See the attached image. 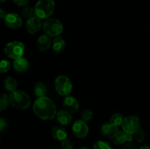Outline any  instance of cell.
<instances>
[{
    "instance_id": "obj_1",
    "label": "cell",
    "mask_w": 150,
    "mask_h": 149,
    "mask_svg": "<svg viewBox=\"0 0 150 149\" xmlns=\"http://www.w3.org/2000/svg\"><path fill=\"white\" fill-rule=\"evenodd\" d=\"M35 115L42 120H51L57 115V108L51 99L46 96L39 97L33 105Z\"/></svg>"
},
{
    "instance_id": "obj_2",
    "label": "cell",
    "mask_w": 150,
    "mask_h": 149,
    "mask_svg": "<svg viewBox=\"0 0 150 149\" xmlns=\"http://www.w3.org/2000/svg\"><path fill=\"white\" fill-rule=\"evenodd\" d=\"M12 106L18 110H25L30 105V99L26 93L22 91H14L9 96Z\"/></svg>"
},
{
    "instance_id": "obj_3",
    "label": "cell",
    "mask_w": 150,
    "mask_h": 149,
    "mask_svg": "<svg viewBox=\"0 0 150 149\" xmlns=\"http://www.w3.org/2000/svg\"><path fill=\"white\" fill-rule=\"evenodd\" d=\"M54 0H39L35 7L36 16L40 19L48 18L54 13Z\"/></svg>"
},
{
    "instance_id": "obj_4",
    "label": "cell",
    "mask_w": 150,
    "mask_h": 149,
    "mask_svg": "<svg viewBox=\"0 0 150 149\" xmlns=\"http://www.w3.org/2000/svg\"><path fill=\"white\" fill-rule=\"evenodd\" d=\"M45 34L50 37H58L62 32L63 26L61 22L55 18H48L42 23Z\"/></svg>"
},
{
    "instance_id": "obj_5",
    "label": "cell",
    "mask_w": 150,
    "mask_h": 149,
    "mask_svg": "<svg viewBox=\"0 0 150 149\" xmlns=\"http://www.w3.org/2000/svg\"><path fill=\"white\" fill-rule=\"evenodd\" d=\"M24 45L19 41H13L4 47V53L9 58L17 59L21 58L24 53Z\"/></svg>"
},
{
    "instance_id": "obj_6",
    "label": "cell",
    "mask_w": 150,
    "mask_h": 149,
    "mask_svg": "<svg viewBox=\"0 0 150 149\" xmlns=\"http://www.w3.org/2000/svg\"><path fill=\"white\" fill-rule=\"evenodd\" d=\"M55 89L59 94L68 96L72 91L73 85L68 77L64 75H59L55 80Z\"/></svg>"
},
{
    "instance_id": "obj_7",
    "label": "cell",
    "mask_w": 150,
    "mask_h": 149,
    "mask_svg": "<svg viewBox=\"0 0 150 149\" xmlns=\"http://www.w3.org/2000/svg\"><path fill=\"white\" fill-rule=\"evenodd\" d=\"M122 127L126 133L133 134L140 127L139 118L136 115H128L123 120Z\"/></svg>"
},
{
    "instance_id": "obj_8",
    "label": "cell",
    "mask_w": 150,
    "mask_h": 149,
    "mask_svg": "<svg viewBox=\"0 0 150 149\" xmlns=\"http://www.w3.org/2000/svg\"><path fill=\"white\" fill-rule=\"evenodd\" d=\"M73 133L78 138H84L89 133V127L83 120H78L73 124L72 127Z\"/></svg>"
},
{
    "instance_id": "obj_9",
    "label": "cell",
    "mask_w": 150,
    "mask_h": 149,
    "mask_svg": "<svg viewBox=\"0 0 150 149\" xmlns=\"http://www.w3.org/2000/svg\"><path fill=\"white\" fill-rule=\"evenodd\" d=\"M4 21L9 28L13 29H18L22 25L21 18L18 15L13 13H8L4 18Z\"/></svg>"
},
{
    "instance_id": "obj_10",
    "label": "cell",
    "mask_w": 150,
    "mask_h": 149,
    "mask_svg": "<svg viewBox=\"0 0 150 149\" xmlns=\"http://www.w3.org/2000/svg\"><path fill=\"white\" fill-rule=\"evenodd\" d=\"M63 105L65 108V110L68 111L70 113H75L79 109V102L76 98L72 96H65L63 101Z\"/></svg>"
},
{
    "instance_id": "obj_11",
    "label": "cell",
    "mask_w": 150,
    "mask_h": 149,
    "mask_svg": "<svg viewBox=\"0 0 150 149\" xmlns=\"http://www.w3.org/2000/svg\"><path fill=\"white\" fill-rule=\"evenodd\" d=\"M26 28L28 33L31 34H35L40 31L41 28L40 18L38 16H35L33 18L28 19L26 23Z\"/></svg>"
},
{
    "instance_id": "obj_12",
    "label": "cell",
    "mask_w": 150,
    "mask_h": 149,
    "mask_svg": "<svg viewBox=\"0 0 150 149\" xmlns=\"http://www.w3.org/2000/svg\"><path fill=\"white\" fill-rule=\"evenodd\" d=\"M113 141L117 145H122L126 142H131L133 140V134L126 133L125 131H118L112 138Z\"/></svg>"
},
{
    "instance_id": "obj_13",
    "label": "cell",
    "mask_w": 150,
    "mask_h": 149,
    "mask_svg": "<svg viewBox=\"0 0 150 149\" xmlns=\"http://www.w3.org/2000/svg\"><path fill=\"white\" fill-rule=\"evenodd\" d=\"M51 39L49 35L42 34L39 37L37 42V47L40 51H45L51 46Z\"/></svg>"
},
{
    "instance_id": "obj_14",
    "label": "cell",
    "mask_w": 150,
    "mask_h": 149,
    "mask_svg": "<svg viewBox=\"0 0 150 149\" xmlns=\"http://www.w3.org/2000/svg\"><path fill=\"white\" fill-rule=\"evenodd\" d=\"M119 131L118 127L114 124H105L101 128V131H102V134L104 136L107 137H109V138H113L114 135H115L116 133Z\"/></svg>"
},
{
    "instance_id": "obj_15",
    "label": "cell",
    "mask_w": 150,
    "mask_h": 149,
    "mask_svg": "<svg viewBox=\"0 0 150 149\" xmlns=\"http://www.w3.org/2000/svg\"><path fill=\"white\" fill-rule=\"evenodd\" d=\"M57 119L62 125H69L72 121V116L68 111L60 110L57 113Z\"/></svg>"
},
{
    "instance_id": "obj_16",
    "label": "cell",
    "mask_w": 150,
    "mask_h": 149,
    "mask_svg": "<svg viewBox=\"0 0 150 149\" xmlns=\"http://www.w3.org/2000/svg\"><path fill=\"white\" fill-rule=\"evenodd\" d=\"M13 66H14L15 70L17 72H24L27 70L28 67H29V63L26 58H23V57H21L17 59H15Z\"/></svg>"
},
{
    "instance_id": "obj_17",
    "label": "cell",
    "mask_w": 150,
    "mask_h": 149,
    "mask_svg": "<svg viewBox=\"0 0 150 149\" xmlns=\"http://www.w3.org/2000/svg\"><path fill=\"white\" fill-rule=\"evenodd\" d=\"M51 135L55 140L62 141L67 138V132L66 130L62 127H55L51 130Z\"/></svg>"
},
{
    "instance_id": "obj_18",
    "label": "cell",
    "mask_w": 150,
    "mask_h": 149,
    "mask_svg": "<svg viewBox=\"0 0 150 149\" xmlns=\"http://www.w3.org/2000/svg\"><path fill=\"white\" fill-rule=\"evenodd\" d=\"M65 48V41L62 37H56L53 40V50L56 53H59L64 51Z\"/></svg>"
},
{
    "instance_id": "obj_19",
    "label": "cell",
    "mask_w": 150,
    "mask_h": 149,
    "mask_svg": "<svg viewBox=\"0 0 150 149\" xmlns=\"http://www.w3.org/2000/svg\"><path fill=\"white\" fill-rule=\"evenodd\" d=\"M47 93V89L45 85L42 82H38L34 86V93L38 97L45 96Z\"/></svg>"
},
{
    "instance_id": "obj_20",
    "label": "cell",
    "mask_w": 150,
    "mask_h": 149,
    "mask_svg": "<svg viewBox=\"0 0 150 149\" xmlns=\"http://www.w3.org/2000/svg\"><path fill=\"white\" fill-rule=\"evenodd\" d=\"M4 89H7L9 91H16V88H17V83H16V80L11 77H8L7 78L4 79Z\"/></svg>"
},
{
    "instance_id": "obj_21",
    "label": "cell",
    "mask_w": 150,
    "mask_h": 149,
    "mask_svg": "<svg viewBox=\"0 0 150 149\" xmlns=\"http://www.w3.org/2000/svg\"><path fill=\"white\" fill-rule=\"evenodd\" d=\"M10 102V97L6 93H1L0 96V110L3 111L8 107Z\"/></svg>"
},
{
    "instance_id": "obj_22",
    "label": "cell",
    "mask_w": 150,
    "mask_h": 149,
    "mask_svg": "<svg viewBox=\"0 0 150 149\" xmlns=\"http://www.w3.org/2000/svg\"><path fill=\"white\" fill-rule=\"evenodd\" d=\"M21 15L23 18L27 19L33 18L36 15L35 8L33 9L32 7H25V8H23L21 10Z\"/></svg>"
},
{
    "instance_id": "obj_23",
    "label": "cell",
    "mask_w": 150,
    "mask_h": 149,
    "mask_svg": "<svg viewBox=\"0 0 150 149\" xmlns=\"http://www.w3.org/2000/svg\"><path fill=\"white\" fill-rule=\"evenodd\" d=\"M123 120H124V118H123L122 115L121 114L115 113L111 116V119H110V123L114 124V125H116L117 126V127H119V126L122 124Z\"/></svg>"
},
{
    "instance_id": "obj_24",
    "label": "cell",
    "mask_w": 150,
    "mask_h": 149,
    "mask_svg": "<svg viewBox=\"0 0 150 149\" xmlns=\"http://www.w3.org/2000/svg\"><path fill=\"white\" fill-rule=\"evenodd\" d=\"M94 149H113L111 145L107 142L98 141L94 144Z\"/></svg>"
},
{
    "instance_id": "obj_25",
    "label": "cell",
    "mask_w": 150,
    "mask_h": 149,
    "mask_svg": "<svg viewBox=\"0 0 150 149\" xmlns=\"http://www.w3.org/2000/svg\"><path fill=\"white\" fill-rule=\"evenodd\" d=\"M92 116H93V112H92V111L89 109L84 110L81 113V118L83 121H85V122L89 121L90 120H92Z\"/></svg>"
},
{
    "instance_id": "obj_26",
    "label": "cell",
    "mask_w": 150,
    "mask_h": 149,
    "mask_svg": "<svg viewBox=\"0 0 150 149\" xmlns=\"http://www.w3.org/2000/svg\"><path fill=\"white\" fill-rule=\"evenodd\" d=\"M133 134H134L135 139L136 140V141L141 143V142H143L144 140L145 134L143 130L141 129L140 128H139Z\"/></svg>"
},
{
    "instance_id": "obj_27",
    "label": "cell",
    "mask_w": 150,
    "mask_h": 149,
    "mask_svg": "<svg viewBox=\"0 0 150 149\" xmlns=\"http://www.w3.org/2000/svg\"><path fill=\"white\" fill-rule=\"evenodd\" d=\"M10 63L8 61L6 60H2L1 61V64H0V72L1 73L7 72L10 70Z\"/></svg>"
},
{
    "instance_id": "obj_28",
    "label": "cell",
    "mask_w": 150,
    "mask_h": 149,
    "mask_svg": "<svg viewBox=\"0 0 150 149\" xmlns=\"http://www.w3.org/2000/svg\"><path fill=\"white\" fill-rule=\"evenodd\" d=\"M61 147L62 149H73V143L70 139H64L62 141Z\"/></svg>"
},
{
    "instance_id": "obj_29",
    "label": "cell",
    "mask_w": 150,
    "mask_h": 149,
    "mask_svg": "<svg viewBox=\"0 0 150 149\" xmlns=\"http://www.w3.org/2000/svg\"><path fill=\"white\" fill-rule=\"evenodd\" d=\"M7 127V120L4 119V118H0V131L2 132Z\"/></svg>"
},
{
    "instance_id": "obj_30",
    "label": "cell",
    "mask_w": 150,
    "mask_h": 149,
    "mask_svg": "<svg viewBox=\"0 0 150 149\" xmlns=\"http://www.w3.org/2000/svg\"><path fill=\"white\" fill-rule=\"evenodd\" d=\"M13 1H14L17 5L21 6V7H23V6L27 5L29 0H13Z\"/></svg>"
},
{
    "instance_id": "obj_31",
    "label": "cell",
    "mask_w": 150,
    "mask_h": 149,
    "mask_svg": "<svg viewBox=\"0 0 150 149\" xmlns=\"http://www.w3.org/2000/svg\"><path fill=\"white\" fill-rule=\"evenodd\" d=\"M122 149H137L136 148V145H133V143H126L125 145H124Z\"/></svg>"
},
{
    "instance_id": "obj_32",
    "label": "cell",
    "mask_w": 150,
    "mask_h": 149,
    "mask_svg": "<svg viewBox=\"0 0 150 149\" xmlns=\"http://www.w3.org/2000/svg\"><path fill=\"white\" fill-rule=\"evenodd\" d=\"M7 13H6V12L4 11L3 9H1L0 10V17H1V18H5L6 15H7Z\"/></svg>"
},
{
    "instance_id": "obj_33",
    "label": "cell",
    "mask_w": 150,
    "mask_h": 149,
    "mask_svg": "<svg viewBox=\"0 0 150 149\" xmlns=\"http://www.w3.org/2000/svg\"><path fill=\"white\" fill-rule=\"evenodd\" d=\"M139 149H150V148L148 147V146H142Z\"/></svg>"
},
{
    "instance_id": "obj_34",
    "label": "cell",
    "mask_w": 150,
    "mask_h": 149,
    "mask_svg": "<svg viewBox=\"0 0 150 149\" xmlns=\"http://www.w3.org/2000/svg\"><path fill=\"white\" fill-rule=\"evenodd\" d=\"M79 149H89V148L86 147V146H83V147H81V148H79Z\"/></svg>"
},
{
    "instance_id": "obj_35",
    "label": "cell",
    "mask_w": 150,
    "mask_h": 149,
    "mask_svg": "<svg viewBox=\"0 0 150 149\" xmlns=\"http://www.w3.org/2000/svg\"><path fill=\"white\" fill-rule=\"evenodd\" d=\"M7 1V0H0V1H1V3H3V2H4V1Z\"/></svg>"
}]
</instances>
